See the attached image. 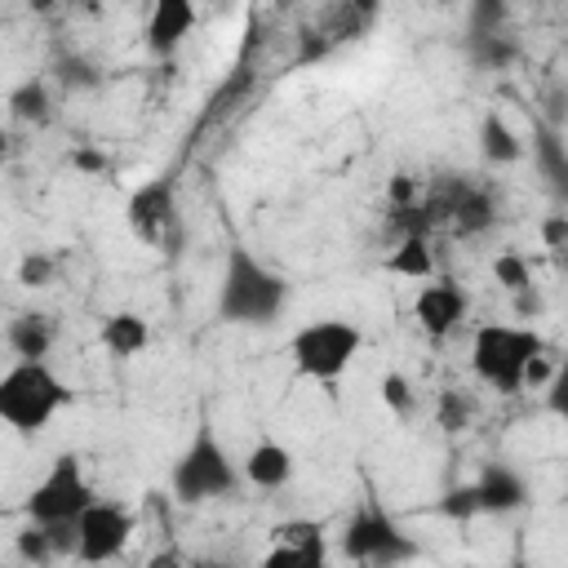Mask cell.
Returning <instances> with one entry per match:
<instances>
[{
	"mask_svg": "<svg viewBox=\"0 0 568 568\" xmlns=\"http://www.w3.org/2000/svg\"><path fill=\"white\" fill-rule=\"evenodd\" d=\"M475 488H479V510H488V515H506V510H519L528 501L524 479L510 466H501V462L484 466V475L475 479Z\"/></svg>",
	"mask_w": 568,
	"mask_h": 568,
	"instance_id": "obj_13",
	"label": "cell"
},
{
	"mask_svg": "<svg viewBox=\"0 0 568 568\" xmlns=\"http://www.w3.org/2000/svg\"><path fill=\"white\" fill-rule=\"evenodd\" d=\"M515 40H506L501 31H470V58L479 62V67H510L515 62Z\"/></svg>",
	"mask_w": 568,
	"mask_h": 568,
	"instance_id": "obj_22",
	"label": "cell"
},
{
	"mask_svg": "<svg viewBox=\"0 0 568 568\" xmlns=\"http://www.w3.org/2000/svg\"><path fill=\"white\" fill-rule=\"evenodd\" d=\"M550 373H555V368H550V359H546V355H532V359H528V368H524V386H546V382H550Z\"/></svg>",
	"mask_w": 568,
	"mask_h": 568,
	"instance_id": "obj_33",
	"label": "cell"
},
{
	"mask_svg": "<svg viewBox=\"0 0 568 568\" xmlns=\"http://www.w3.org/2000/svg\"><path fill=\"white\" fill-rule=\"evenodd\" d=\"M49 280H53V257H49V253H27V257L18 262V284L44 288Z\"/></svg>",
	"mask_w": 568,
	"mask_h": 568,
	"instance_id": "obj_29",
	"label": "cell"
},
{
	"mask_svg": "<svg viewBox=\"0 0 568 568\" xmlns=\"http://www.w3.org/2000/svg\"><path fill=\"white\" fill-rule=\"evenodd\" d=\"M377 390H382V404L390 408V413H399V417H408L413 413V386H408V377L404 373H382V382H377Z\"/></svg>",
	"mask_w": 568,
	"mask_h": 568,
	"instance_id": "obj_24",
	"label": "cell"
},
{
	"mask_svg": "<svg viewBox=\"0 0 568 568\" xmlns=\"http://www.w3.org/2000/svg\"><path fill=\"white\" fill-rule=\"evenodd\" d=\"M53 4H58V0H31V9H36V13H44V9H53Z\"/></svg>",
	"mask_w": 568,
	"mask_h": 568,
	"instance_id": "obj_38",
	"label": "cell"
},
{
	"mask_svg": "<svg viewBox=\"0 0 568 568\" xmlns=\"http://www.w3.org/2000/svg\"><path fill=\"white\" fill-rule=\"evenodd\" d=\"M169 484H173V497H178L182 506H200V501H209V497H226V493L240 484V475H235L226 448L213 439V430L200 426L195 439L186 444V453L173 462Z\"/></svg>",
	"mask_w": 568,
	"mask_h": 568,
	"instance_id": "obj_5",
	"label": "cell"
},
{
	"mask_svg": "<svg viewBox=\"0 0 568 568\" xmlns=\"http://www.w3.org/2000/svg\"><path fill=\"white\" fill-rule=\"evenodd\" d=\"M58 80H62L67 89H93V84H98V71H93L84 58H62V62H58Z\"/></svg>",
	"mask_w": 568,
	"mask_h": 568,
	"instance_id": "obj_30",
	"label": "cell"
},
{
	"mask_svg": "<svg viewBox=\"0 0 568 568\" xmlns=\"http://www.w3.org/2000/svg\"><path fill=\"white\" fill-rule=\"evenodd\" d=\"M71 404L67 382L44 364V359H18L4 377H0V417L18 430V435H36L49 426V417L58 408Z\"/></svg>",
	"mask_w": 568,
	"mask_h": 568,
	"instance_id": "obj_2",
	"label": "cell"
},
{
	"mask_svg": "<svg viewBox=\"0 0 568 568\" xmlns=\"http://www.w3.org/2000/svg\"><path fill=\"white\" fill-rule=\"evenodd\" d=\"M546 408H550L559 422H568V351H564V359L555 364V373H550V382H546Z\"/></svg>",
	"mask_w": 568,
	"mask_h": 568,
	"instance_id": "obj_28",
	"label": "cell"
},
{
	"mask_svg": "<svg viewBox=\"0 0 568 568\" xmlns=\"http://www.w3.org/2000/svg\"><path fill=\"white\" fill-rule=\"evenodd\" d=\"M479 155H484L488 164H519V160H524V142H519V133L506 124V115L488 111V115L479 120Z\"/></svg>",
	"mask_w": 568,
	"mask_h": 568,
	"instance_id": "obj_16",
	"label": "cell"
},
{
	"mask_svg": "<svg viewBox=\"0 0 568 568\" xmlns=\"http://www.w3.org/2000/svg\"><path fill=\"white\" fill-rule=\"evenodd\" d=\"M532 160H537L541 178L550 182V191L559 200H568V146L559 142V133L550 124H537L532 129Z\"/></svg>",
	"mask_w": 568,
	"mask_h": 568,
	"instance_id": "obj_15",
	"label": "cell"
},
{
	"mask_svg": "<svg viewBox=\"0 0 568 568\" xmlns=\"http://www.w3.org/2000/svg\"><path fill=\"white\" fill-rule=\"evenodd\" d=\"M195 31V0H151L146 18V49L155 58L178 53V44Z\"/></svg>",
	"mask_w": 568,
	"mask_h": 568,
	"instance_id": "obj_12",
	"label": "cell"
},
{
	"mask_svg": "<svg viewBox=\"0 0 568 568\" xmlns=\"http://www.w3.org/2000/svg\"><path fill=\"white\" fill-rule=\"evenodd\" d=\"M364 337L351 320H311L293 333L288 342V355H293V368L311 382H337L351 359L359 355Z\"/></svg>",
	"mask_w": 568,
	"mask_h": 568,
	"instance_id": "obj_4",
	"label": "cell"
},
{
	"mask_svg": "<svg viewBox=\"0 0 568 568\" xmlns=\"http://www.w3.org/2000/svg\"><path fill=\"white\" fill-rule=\"evenodd\" d=\"M71 164H75L80 173H106V155H102V151H89V146H75V151H71Z\"/></svg>",
	"mask_w": 568,
	"mask_h": 568,
	"instance_id": "obj_32",
	"label": "cell"
},
{
	"mask_svg": "<svg viewBox=\"0 0 568 568\" xmlns=\"http://www.w3.org/2000/svg\"><path fill=\"white\" fill-rule=\"evenodd\" d=\"M9 111H13V120H27V124H44V120L53 115L44 80H27V84H18V89L9 93Z\"/></svg>",
	"mask_w": 568,
	"mask_h": 568,
	"instance_id": "obj_21",
	"label": "cell"
},
{
	"mask_svg": "<svg viewBox=\"0 0 568 568\" xmlns=\"http://www.w3.org/2000/svg\"><path fill=\"white\" fill-rule=\"evenodd\" d=\"M541 351H546V342L524 324H479L475 342H470V368L497 395H519L524 368Z\"/></svg>",
	"mask_w": 568,
	"mask_h": 568,
	"instance_id": "obj_3",
	"label": "cell"
},
{
	"mask_svg": "<svg viewBox=\"0 0 568 568\" xmlns=\"http://www.w3.org/2000/svg\"><path fill=\"white\" fill-rule=\"evenodd\" d=\"M413 195H417V182L408 173L390 178V204H413Z\"/></svg>",
	"mask_w": 568,
	"mask_h": 568,
	"instance_id": "obj_34",
	"label": "cell"
},
{
	"mask_svg": "<svg viewBox=\"0 0 568 568\" xmlns=\"http://www.w3.org/2000/svg\"><path fill=\"white\" fill-rule=\"evenodd\" d=\"M146 342H151V328H146L142 315H133V311H115V315L102 320V346H106L111 355L129 359V355L146 351Z\"/></svg>",
	"mask_w": 568,
	"mask_h": 568,
	"instance_id": "obj_17",
	"label": "cell"
},
{
	"mask_svg": "<svg viewBox=\"0 0 568 568\" xmlns=\"http://www.w3.org/2000/svg\"><path fill=\"white\" fill-rule=\"evenodd\" d=\"M435 422H439L444 430H462V426L470 422V399H466L462 390H444V395H439V408H435Z\"/></svg>",
	"mask_w": 568,
	"mask_h": 568,
	"instance_id": "obj_27",
	"label": "cell"
},
{
	"mask_svg": "<svg viewBox=\"0 0 568 568\" xmlns=\"http://www.w3.org/2000/svg\"><path fill=\"white\" fill-rule=\"evenodd\" d=\"M89 501H93V488H89L80 462H75L71 453H62V457H53L49 475L31 488L27 515H31L36 524H62V519H80Z\"/></svg>",
	"mask_w": 568,
	"mask_h": 568,
	"instance_id": "obj_6",
	"label": "cell"
},
{
	"mask_svg": "<svg viewBox=\"0 0 568 568\" xmlns=\"http://www.w3.org/2000/svg\"><path fill=\"white\" fill-rule=\"evenodd\" d=\"M18 555H22L27 564H49V559H58V555H53V541H49V528L31 519V528L18 532Z\"/></svg>",
	"mask_w": 568,
	"mask_h": 568,
	"instance_id": "obj_25",
	"label": "cell"
},
{
	"mask_svg": "<svg viewBox=\"0 0 568 568\" xmlns=\"http://www.w3.org/2000/svg\"><path fill=\"white\" fill-rule=\"evenodd\" d=\"M541 244L546 248H564L568 244V213H546L541 217Z\"/></svg>",
	"mask_w": 568,
	"mask_h": 568,
	"instance_id": "obj_31",
	"label": "cell"
},
{
	"mask_svg": "<svg viewBox=\"0 0 568 568\" xmlns=\"http://www.w3.org/2000/svg\"><path fill=\"white\" fill-rule=\"evenodd\" d=\"M439 510H444L448 519H470V515H479V488H475V484L448 488V493L439 497Z\"/></svg>",
	"mask_w": 568,
	"mask_h": 568,
	"instance_id": "obj_26",
	"label": "cell"
},
{
	"mask_svg": "<svg viewBox=\"0 0 568 568\" xmlns=\"http://www.w3.org/2000/svg\"><path fill=\"white\" fill-rule=\"evenodd\" d=\"M430 195L444 204V217L457 226V235H484V231L497 222L493 195H488L484 186H470V182H448V186H435Z\"/></svg>",
	"mask_w": 568,
	"mask_h": 568,
	"instance_id": "obj_10",
	"label": "cell"
},
{
	"mask_svg": "<svg viewBox=\"0 0 568 568\" xmlns=\"http://www.w3.org/2000/svg\"><path fill=\"white\" fill-rule=\"evenodd\" d=\"M75 524H80V550H75V559H84V564L115 559L129 546V537H133V515L120 501H89Z\"/></svg>",
	"mask_w": 568,
	"mask_h": 568,
	"instance_id": "obj_8",
	"label": "cell"
},
{
	"mask_svg": "<svg viewBox=\"0 0 568 568\" xmlns=\"http://www.w3.org/2000/svg\"><path fill=\"white\" fill-rule=\"evenodd\" d=\"M386 271H390V275H404V280H430V275H435V253H430L426 235H404V240L390 248Z\"/></svg>",
	"mask_w": 568,
	"mask_h": 568,
	"instance_id": "obj_19",
	"label": "cell"
},
{
	"mask_svg": "<svg viewBox=\"0 0 568 568\" xmlns=\"http://www.w3.org/2000/svg\"><path fill=\"white\" fill-rule=\"evenodd\" d=\"M413 315L417 324L430 333V337H448L462 315H466V293L453 284V280H435V284H422L417 302H413Z\"/></svg>",
	"mask_w": 568,
	"mask_h": 568,
	"instance_id": "obj_11",
	"label": "cell"
},
{
	"mask_svg": "<svg viewBox=\"0 0 568 568\" xmlns=\"http://www.w3.org/2000/svg\"><path fill=\"white\" fill-rule=\"evenodd\" d=\"M342 555L346 559H364V564H395V559H413L417 546L395 528V519H386L377 506H359L346 519L342 532Z\"/></svg>",
	"mask_w": 568,
	"mask_h": 568,
	"instance_id": "obj_7",
	"label": "cell"
},
{
	"mask_svg": "<svg viewBox=\"0 0 568 568\" xmlns=\"http://www.w3.org/2000/svg\"><path fill=\"white\" fill-rule=\"evenodd\" d=\"M550 257H555V266L568 275V244H564V248H550Z\"/></svg>",
	"mask_w": 568,
	"mask_h": 568,
	"instance_id": "obj_37",
	"label": "cell"
},
{
	"mask_svg": "<svg viewBox=\"0 0 568 568\" xmlns=\"http://www.w3.org/2000/svg\"><path fill=\"white\" fill-rule=\"evenodd\" d=\"M271 532H275L280 546L297 550L302 564H320V559H324V528H320L315 519H284V524H275Z\"/></svg>",
	"mask_w": 568,
	"mask_h": 568,
	"instance_id": "obj_20",
	"label": "cell"
},
{
	"mask_svg": "<svg viewBox=\"0 0 568 568\" xmlns=\"http://www.w3.org/2000/svg\"><path fill=\"white\" fill-rule=\"evenodd\" d=\"M288 306V284L280 271H271L248 248H226V271L217 288V320L222 324H248L262 328Z\"/></svg>",
	"mask_w": 568,
	"mask_h": 568,
	"instance_id": "obj_1",
	"label": "cell"
},
{
	"mask_svg": "<svg viewBox=\"0 0 568 568\" xmlns=\"http://www.w3.org/2000/svg\"><path fill=\"white\" fill-rule=\"evenodd\" d=\"M173 217H178L173 178H151V182H142V186L129 195V204H124L129 231H133L138 240H146V244H155V240L173 226Z\"/></svg>",
	"mask_w": 568,
	"mask_h": 568,
	"instance_id": "obj_9",
	"label": "cell"
},
{
	"mask_svg": "<svg viewBox=\"0 0 568 568\" xmlns=\"http://www.w3.org/2000/svg\"><path fill=\"white\" fill-rule=\"evenodd\" d=\"M346 4H351V9H355V13L364 18V22H368V18L377 13V0H346Z\"/></svg>",
	"mask_w": 568,
	"mask_h": 568,
	"instance_id": "obj_36",
	"label": "cell"
},
{
	"mask_svg": "<svg viewBox=\"0 0 568 568\" xmlns=\"http://www.w3.org/2000/svg\"><path fill=\"white\" fill-rule=\"evenodd\" d=\"M493 275H497V284H501L506 293L532 288V271H528V262H524L519 253H497V257H493Z\"/></svg>",
	"mask_w": 568,
	"mask_h": 568,
	"instance_id": "obj_23",
	"label": "cell"
},
{
	"mask_svg": "<svg viewBox=\"0 0 568 568\" xmlns=\"http://www.w3.org/2000/svg\"><path fill=\"white\" fill-rule=\"evenodd\" d=\"M244 475H248V484H257V488H284V484L293 479V453H288L284 444H275V439H262V444L248 448Z\"/></svg>",
	"mask_w": 568,
	"mask_h": 568,
	"instance_id": "obj_14",
	"label": "cell"
},
{
	"mask_svg": "<svg viewBox=\"0 0 568 568\" xmlns=\"http://www.w3.org/2000/svg\"><path fill=\"white\" fill-rule=\"evenodd\" d=\"M9 346H13L18 359H44L49 346H53V320L49 315H36V311L18 315L9 324Z\"/></svg>",
	"mask_w": 568,
	"mask_h": 568,
	"instance_id": "obj_18",
	"label": "cell"
},
{
	"mask_svg": "<svg viewBox=\"0 0 568 568\" xmlns=\"http://www.w3.org/2000/svg\"><path fill=\"white\" fill-rule=\"evenodd\" d=\"M510 297H515V311H519L524 320L541 311V297H537V288H524V293H510Z\"/></svg>",
	"mask_w": 568,
	"mask_h": 568,
	"instance_id": "obj_35",
	"label": "cell"
}]
</instances>
